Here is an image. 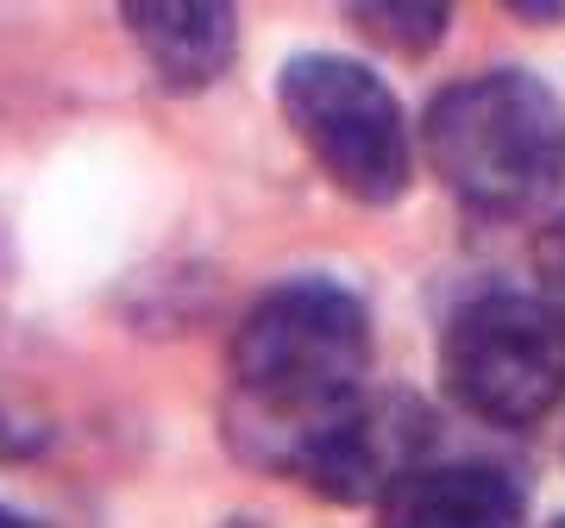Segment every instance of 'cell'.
<instances>
[{
	"instance_id": "obj_5",
	"label": "cell",
	"mask_w": 565,
	"mask_h": 528,
	"mask_svg": "<svg viewBox=\"0 0 565 528\" xmlns=\"http://www.w3.org/2000/svg\"><path fill=\"white\" fill-rule=\"evenodd\" d=\"M427 447V415L415 397L396 390H359L340 409H327L321 422H308L277 472H296L321 497L340 504H384L408 472L422 466Z\"/></svg>"
},
{
	"instance_id": "obj_7",
	"label": "cell",
	"mask_w": 565,
	"mask_h": 528,
	"mask_svg": "<svg viewBox=\"0 0 565 528\" xmlns=\"http://www.w3.org/2000/svg\"><path fill=\"white\" fill-rule=\"evenodd\" d=\"M120 13L151 63V76H163L170 88H202L233 63L239 20L226 0H132Z\"/></svg>"
},
{
	"instance_id": "obj_6",
	"label": "cell",
	"mask_w": 565,
	"mask_h": 528,
	"mask_svg": "<svg viewBox=\"0 0 565 528\" xmlns=\"http://www.w3.org/2000/svg\"><path fill=\"white\" fill-rule=\"evenodd\" d=\"M384 528H527V497L497 466H415L377 504Z\"/></svg>"
},
{
	"instance_id": "obj_10",
	"label": "cell",
	"mask_w": 565,
	"mask_h": 528,
	"mask_svg": "<svg viewBox=\"0 0 565 528\" xmlns=\"http://www.w3.org/2000/svg\"><path fill=\"white\" fill-rule=\"evenodd\" d=\"M0 528H39V522H25V516H13V509L0 504Z\"/></svg>"
},
{
	"instance_id": "obj_2",
	"label": "cell",
	"mask_w": 565,
	"mask_h": 528,
	"mask_svg": "<svg viewBox=\"0 0 565 528\" xmlns=\"http://www.w3.org/2000/svg\"><path fill=\"white\" fill-rule=\"evenodd\" d=\"M427 158L478 214L546 208L565 183V107L546 82L515 70L471 76L427 107Z\"/></svg>"
},
{
	"instance_id": "obj_3",
	"label": "cell",
	"mask_w": 565,
	"mask_h": 528,
	"mask_svg": "<svg viewBox=\"0 0 565 528\" xmlns=\"http://www.w3.org/2000/svg\"><path fill=\"white\" fill-rule=\"evenodd\" d=\"M440 371L452 403L497 427H527L565 390V321L546 296L490 289L446 321Z\"/></svg>"
},
{
	"instance_id": "obj_11",
	"label": "cell",
	"mask_w": 565,
	"mask_h": 528,
	"mask_svg": "<svg viewBox=\"0 0 565 528\" xmlns=\"http://www.w3.org/2000/svg\"><path fill=\"white\" fill-rule=\"evenodd\" d=\"M553 528H565V516H559V522H553Z\"/></svg>"
},
{
	"instance_id": "obj_9",
	"label": "cell",
	"mask_w": 565,
	"mask_h": 528,
	"mask_svg": "<svg viewBox=\"0 0 565 528\" xmlns=\"http://www.w3.org/2000/svg\"><path fill=\"white\" fill-rule=\"evenodd\" d=\"M534 258H541V277H546V308L565 321V214H553V226L534 245Z\"/></svg>"
},
{
	"instance_id": "obj_8",
	"label": "cell",
	"mask_w": 565,
	"mask_h": 528,
	"mask_svg": "<svg viewBox=\"0 0 565 528\" xmlns=\"http://www.w3.org/2000/svg\"><path fill=\"white\" fill-rule=\"evenodd\" d=\"M352 20L390 51H427L446 32L452 7H440V0H364V7H352Z\"/></svg>"
},
{
	"instance_id": "obj_4",
	"label": "cell",
	"mask_w": 565,
	"mask_h": 528,
	"mask_svg": "<svg viewBox=\"0 0 565 528\" xmlns=\"http://www.w3.org/2000/svg\"><path fill=\"white\" fill-rule=\"evenodd\" d=\"M282 114L321 170L359 202H396L408 189V126L384 82L352 57H296L282 70Z\"/></svg>"
},
{
	"instance_id": "obj_1",
	"label": "cell",
	"mask_w": 565,
	"mask_h": 528,
	"mask_svg": "<svg viewBox=\"0 0 565 528\" xmlns=\"http://www.w3.org/2000/svg\"><path fill=\"white\" fill-rule=\"evenodd\" d=\"M371 321L364 303L340 284H282L270 289L233 334V441L245 460L282 466L289 441L327 409L364 390Z\"/></svg>"
}]
</instances>
